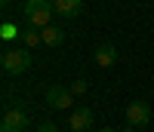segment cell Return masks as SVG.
I'll use <instances>...</instances> for the list:
<instances>
[{
    "mask_svg": "<svg viewBox=\"0 0 154 132\" xmlns=\"http://www.w3.org/2000/svg\"><path fill=\"white\" fill-rule=\"evenodd\" d=\"M22 16H25V22H28L31 28H37V31L49 28V19L56 16V9H53V0H25V6H22Z\"/></svg>",
    "mask_w": 154,
    "mask_h": 132,
    "instance_id": "obj_1",
    "label": "cell"
},
{
    "mask_svg": "<svg viewBox=\"0 0 154 132\" xmlns=\"http://www.w3.org/2000/svg\"><path fill=\"white\" fill-rule=\"evenodd\" d=\"M0 64H3L6 74H25L31 68V52L28 49H6L0 56Z\"/></svg>",
    "mask_w": 154,
    "mask_h": 132,
    "instance_id": "obj_2",
    "label": "cell"
},
{
    "mask_svg": "<svg viewBox=\"0 0 154 132\" xmlns=\"http://www.w3.org/2000/svg\"><path fill=\"white\" fill-rule=\"evenodd\" d=\"M151 120V108H148V101H130L126 104V126H148Z\"/></svg>",
    "mask_w": 154,
    "mask_h": 132,
    "instance_id": "obj_3",
    "label": "cell"
},
{
    "mask_svg": "<svg viewBox=\"0 0 154 132\" xmlns=\"http://www.w3.org/2000/svg\"><path fill=\"white\" fill-rule=\"evenodd\" d=\"M74 101V92L68 86H49L46 89V104L56 111H68V104Z\"/></svg>",
    "mask_w": 154,
    "mask_h": 132,
    "instance_id": "obj_4",
    "label": "cell"
},
{
    "mask_svg": "<svg viewBox=\"0 0 154 132\" xmlns=\"http://www.w3.org/2000/svg\"><path fill=\"white\" fill-rule=\"evenodd\" d=\"M28 129V114L19 108H9L3 114V123H0V132H25Z\"/></svg>",
    "mask_w": 154,
    "mask_h": 132,
    "instance_id": "obj_5",
    "label": "cell"
},
{
    "mask_svg": "<svg viewBox=\"0 0 154 132\" xmlns=\"http://www.w3.org/2000/svg\"><path fill=\"white\" fill-rule=\"evenodd\" d=\"M68 126H71V132H86V129H93V108H77V111L68 117Z\"/></svg>",
    "mask_w": 154,
    "mask_h": 132,
    "instance_id": "obj_6",
    "label": "cell"
},
{
    "mask_svg": "<svg viewBox=\"0 0 154 132\" xmlns=\"http://www.w3.org/2000/svg\"><path fill=\"white\" fill-rule=\"evenodd\" d=\"M53 9L62 19H77L83 12V0H53Z\"/></svg>",
    "mask_w": 154,
    "mask_h": 132,
    "instance_id": "obj_7",
    "label": "cell"
},
{
    "mask_svg": "<svg viewBox=\"0 0 154 132\" xmlns=\"http://www.w3.org/2000/svg\"><path fill=\"white\" fill-rule=\"evenodd\" d=\"M93 62L99 64V68H111L114 62H117V46H111V43H102L93 49Z\"/></svg>",
    "mask_w": 154,
    "mask_h": 132,
    "instance_id": "obj_8",
    "label": "cell"
},
{
    "mask_svg": "<svg viewBox=\"0 0 154 132\" xmlns=\"http://www.w3.org/2000/svg\"><path fill=\"white\" fill-rule=\"evenodd\" d=\"M40 34H43V46H53V49H59L62 43H65V31H62V28H56V25L43 28Z\"/></svg>",
    "mask_w": 154,
    "mask_h": 132,
    "instance_id": "obj_9",
    "label": "cell"
},
{
    "mask_svg": "<svg viewBox=\"0 0 154 132\" xmlns=\"http://www.w3.org/2000/svg\"><path fill=\"white\" fill-rule=\"evenodd\" d=\"M19 37H22L25 49H34V46H40V43H43V34L37 31V28H31V25H28V28H22V31H19Z\"/></svg>",
    "mask_w": 154,
    "mask_h": 132,
    "instance_id": "obj_10",
    "label": "cell"
},
{
    "mask_svg": "<svg viewBox=\"0 0 154 132\" xmlns=\"http://www.w3.org/2000/svg\"><path fill=\"white\" fill-rule=\"evenodd\" d=\"M71 92H74V95H83V92H86V80H74L71 83Z\"/></svg>",
    "mask_w": 154,
    "mask_h": 132,
    "instance_id": "obj_11",
    "label": "cell"
},
{
    "mask_svg": "<svg viewBox=\"0 0 154 132\" xmlns=\"http://www.w3.org/2000/svg\"><path fill=\"white\" fill-rule=\"evenodd\" d=\"M34 132H59V126H56V123H40Z\"/></svg>",
    "mask_w": 154,
    "mask_h": 132,
    "instance_id": "obj_12",
    "label": "cell"
},
{
    "mask_svg": "<svg viewBox=\"0 0 154 132\" xmlns=\"http://www.w3.org/2000/svg\"><path fill=\"white\" fill-rule=\"evenodd\" d=\"M96 132H114V129H111V126H102V129H96Z\"/></svg>",
    "mask_w": 154,
    "mask_h": 132,
    "instance_id": "obj_13",
    "label": "cell"
},
{
    "mask_svg": "<svg viewBox=\"0 0 154 132\" xmlns=\"http://www.w3.org/2000/svg\"><path fill=\"white\" fill-rule=\"evenodd\" d=\"M120 132H136V129H133V126H123V129H120Z\"/></svg>",
    "mask_w": 154,
    "mask_h": 132,
    "instance_id": "obj_14",
    "label": "cell"
},
{
    "mask_svg": "<svg viewBox=\"0 0 154 132\" xmlns=\"http://www.w3.org/2000/svg\"><path fill=\"white\" fill-rule=\"evenodd\" d=\"M142 132H145V129H142Z\"/></svg>",
    "mask_w": 154,
    "mask_h": 132,
    "instance_id": "obj_15",
    "label": "cell"
}]
</instances>
